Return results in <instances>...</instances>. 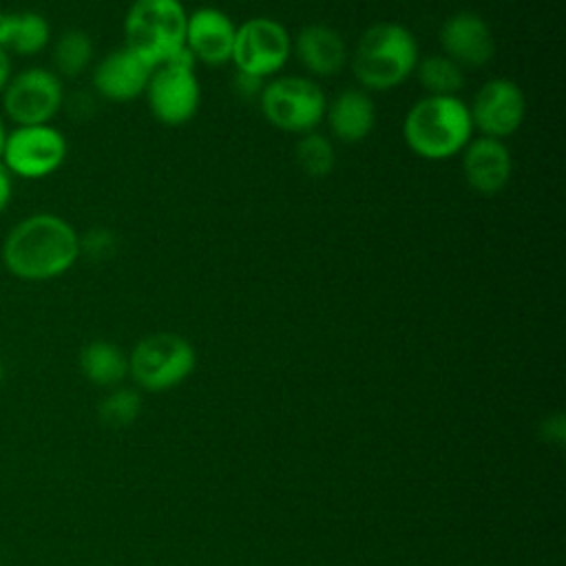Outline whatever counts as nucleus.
Returning <instances> with one entry per match:
<instances>
[{
    "instance_id": "1",
    "label": "nucleus",
    "mask_w": 566,
    "mask_h": 566,
    "mask_svg": "<svg viewBox=\"0 0 566 566\" xmlns=\"http://www.w3.org/2000/svg\"><path fill=\"white\" fill-rule=\"evenodd\" d=\"M80 259V232L55 212H31L2 237V268L18 281L46 283L64 276Z\"/></svg>"
},
{
    "instance_id": "2",
    "label": "nucleus",
    "mask_w": 566,
    "mask_h": 566,
    "mask_svg": "<svg viewBox=\"0 0 566 566\" xmlns=\"http://www.w3.org/2000/svg\"><path fill=\"white\" fill-rule=\"evenodd\" d=\"M473 124L469 106L458 97L427 95L405 115L402 137L409 150L429 161L451 159L469 144Z\"/></svg>"
},
{
    "instance_id": "3",
    "label": "nucleus",
    "mask_w": 566,
    "mask_h": 566,
    "mask_svg": "<svg viewBox=\"0 0 566 566\" xmlns=\"http://www.w3.org/2000/svg\"><path fill=\"white\" fill-rule=\"evenodd\" d=\"M418 60V42L405 24L376 22L358 38L352 71L365 91H389L413 75Z\"/></svg>"
},
{
    "instance_id": "4",
    "label": "nucleus",
    "mask_w": 566,
    "mask_h": 566,
    "mask_svg": "<svg viewBox=\"0 0 566 566\" xmlns=\"http://www.w3.org/2000/svg\"><path fill=\"white\" fill-rule=\"evenodd\" d=\"M186 22L181 0H133L124 18V46L159 66L186 46Z\"/></svg>"
},
{
    "instance_id": "5",
    "label": "nucleus",
    "mask_w": 566,
    "mask_h": 566,
    "mask_svg": "<svg viewBox=\"0 0 566 566\" xmlns=\"http://www.w3.org/2000/svg\"><path fill=\"white\" fill-rule=\"evenodd\" d=\"M62 77L49 66H27L11 73L0 93V115L11 126L53 124L64 108Z\"/></svg>"
},
{
    "instance_id": "6",
    "label": "nucleus",
    "mask_w": 566,
    "mask_h": 566,
    "mask_svg": "<svg viewBox=\"0 0 566 566\" xmlns=\"http://www.w3.org/2000/svg\"><path fill=\"white\" fill-rule=\"evenodd\" d=\"M69 155L64 133L53 124L11 126L2 144L0 166L24 181H40L55 175Z\"/></svg>"
},
{
    "instance_id": "7",
    "label": "nucleus",
    "mask_w": 566,
    "mask_h": 566,
    "mask_svg": "<svg viewBox=\"0 0 566 566\" xmlns=\"http://www.w3.org/2000/svg\"><path fill=\"white\" fill-rule=\"evenodd\" d=\"M259 104L274 128L303 135L323 122L327 99L314 80L283 75L263 84Z\"/></svg>"
},
{
    "instance_id": "8",
    "label": "nucleus",
    "mask_w": 566,
    "mask_h": 566,
    "mask_svg": "<svg viewBox=\"0 0 566 566\" xmlns=\"http://www.w3.org/2000/svg\"><path fill=\"white\" fill-rule=\"evenodd\" d=\"M197 365L192 345L170 332L142 338L128 356V374L148 391H164L184 382Z\"/></svg>"
},
{
    "instance_id": "9",
    "label": "nucleus",
    "mask_w": 566,
    "mask_h": 566,
    "mask_svg": "<svg viewBox=\"0 0 566 566\" xmlns=\"http://www.w3.org/2000/svg\"><path fill=\"white\" fill-rule=\"evenodd\" d=\"M292 55V38L287 29L272 18H250L237 24L232 60L237 71L259 80L276 75Z\"/></svg>"
},
{
    "instance_id": "10",
    "label": "nucleus",
    "mask_w": 566,
    "mask_h": 566,
    "mask_svg": "<svg viewBox=\"0 0 566 566\" xmlns=\"http://www.w3.org/2000/svg\"><path fill=\"white\" fill-rule=\"evenodd\" d=\"M144 95L153 117L166 126L190 122L201 104V86L195 69L175 64L155 66Z\"/></svg>"
},
{
    "instance_id": "11",
    "label": "nucleus",
    "mask_w": 566,
    "mask_h": 566,
    "mask_svg": "<svg viewBox=\"0 0 566 566\" xmlns=\"http://www.w3.org/2000/svg\"><path fill=\"white\" fill-rule=\"evenodd\" d=\"M473 130L493 139H506L522 126L526 117V97L517 82L493 77L484 82L469 106Z\"/></svg>"
},
{
    "instance_id": "12",
    "label": "nucleus",
    "mask_w": 566,
    "mask_h": 566,
    "mask_svg": "<svg viewBox=\"0 0 566 566\" xmlns=\"http://www.w3.org/2000/svg\"><path fill=\"white\" fill-rule=\"evenodd\" d=\"M153 69L135 51L119 46L91 66V84L95 95L108 102H133L144 95Z\"/></svg>"
},
{
    "instance_id": "13",
    "label": "nucleus",
    "mask_w": 566,
    "mask_h": 566,
    "mask_svg": "<svg viewBox=\"0 0 566 566\" xmlns=\"http://www.w3.org/2000/svg\"><path fill=\"white\" fill-rule=\"evenodd\" d=\"M442 55L453 60L460 69L486 66L495 55V35L484 18L473 11H458L449 15L438 33Z\"/></svg>"
},
{
    "instance_id": "14",
    "label": "nucleus",
    "mask_w": 566,
    "mask_h": 566,
    "mask_svg": "<svg viewBox=\"0 0 566 566\" xmlns=\"http://www.w3.org/2000/svg\"><path fill=\"white\" fill-rule=\"evenodd\" d=\"M237 24L217 7H199L186 22V49L197 62L223 66L232 60Z\"/></svg>"
},
{
    "instance_id": "15",
    "label": "nucleus",
    "mask_w": 566,
    "mask_h": 566,
    "mask_svg": "<svg viewBox=\"0 0 566 566\" xmlns=\"http://www.w3.org/2000/svg\"><path fill=\"white\" fill-rule=\"evenodd\" d=\"M462 175L471 190L480 195H497L513 175V157L502 139H469L462 148Z\"/></svg>"
},
{
    "instance_id": "16",
    "label": "nucleus",
    "mask_w": 566,
    "mask_h": 566,
    "mask_svg": "<svg viewBox=\"0 0 566 566\" xmlns=\"http://www.w3.org/2000/svg\"><path fill=\"white\" fill-rule=\"evenodd\" d=\"M292 53L316 77L336 75L347 62V44L343 35L321 22L305 24L292 40Z\"/></svg>"
},
{
    "instance_id": "17",
    "label": "nucleus",
    "mask_w": 566,
    "mask_h": 566,
    "mask_svg": "<svg viewBox=\"0 0 566 566\" xmlns=\"http://www.w3.org/2000/svg\"><path fill=\"white\" fill-rule=\"evenodd\" d=\"M329 133L345 144L369 137L376 126V104L365 88H345L325 106Z\"/></svg>"
},
{
    "instance_id": "18",
    "label": "nucleus",
    "mask_w": 566,
    "mask_h": 566,
    "mask_svg": "<svg viewBox=\"0 0 566 566\" xmlns=\"http://www.w3.org/2000/svg\"><path fill=\"white\" fill-rule=\"evenodd\" d=\"M51 44L49 20L33 9L2 11L0 9V49L9 55L33 57Z\"/></svg>"
},
{
    "instance_id": "19",
    "label": "nucleus",
    "mask_w": 566,
    "mask_h": 566,
    "mask_svg": "<svg viewBox=\"0 0 566 566\" xmlns=\"http://www.w3.org/2000/svg\"><path fill=\"white\" fill-rule=\"evenodd\" d=\"M80 369L97 387H115L128 374V358L111 340H91L80 352Z\"/></svg>"
},
{
    "instance_id": "20",
    "label": "nucleus",
    "mask_w": 566,
    "mask_h": 566,
    "mask_svg": "<svg viewBox=\"0 0 566 566\" xmlns=\"http://www.w3.org/2000/svg\"><path fill=\"white\" fill-rule=\"evenodd\" d=\"M49 46H51L53 71L62 80L80 77L93 66V55H95L93 40L82 29L62 31Z\"/></svg>"
},
{
    "instance_id": "21",
    "label": "nucleus",
    "mask_w": 566,
    "mask_h": 566,
    "mask_svg": "<svg viewBox=\"0 0 566 566\" xmlns=\"http://www.w3.org/2000/svg\"><path fill=\"white\" fill-rule=\"evenodd\" d=\"M413 75L418 84L427 91V95L436 97L458 95V91L464 84V69H460L453 60H449L442 53L420 57L413 69Z\"/></svg>"
},
{
    "instance_id": "22",
    "label": "nucleus",
    "mask_w": 566,
    "mask_h": 566,
    "mask_svg": "<svg viewBox=\"0 0 566 566\" xmlns=\"http://www.w3.org/2000/svg\"><path fill=\"white\" fill-rule=\"evenodd\" d=\"M294 159L298 168L310 177H327L336 166V148L329 137L310 130L303 133L294 146Z\"/></svg>"
},
{
    "instance_id": "23",
    "label": "nucleus",
    "mask_w": 566,
    "mask_h": 566,
    "mask_svg": "<svg viewBox=\"0 0 566 566\" xmlns=\"http://www.w3.org/2000/svg\"><path fill=\"white\" fill-rule=\"evenodd\" d=\"M139 394L133 389H115L99 402V418L111 429L128 427L139 416Z\"/></svg>"
},
{
    "instance_id": "24",
    "label": "nucleus",
    "mask_w": 566,
    "mask_h": 566,
    "mask_svg": "<svg viewBox=\"0 0 566 566\" xmlns=\"http://www.w3.org/2000/svg\"><path fill=\"white\" fill-rule=\"evenodd\" d=\"M115 252V237L104 228H93L86 234H80V256L86 254L95 261L108 259Z\"/></svg>"
},
{
    "instance_id": "25",
    "label": "nucleus",
    "mask_w": 566,
    "mask_h": 566,
    "mask_svg": "<svg viewBox=\"0 0 566 566\" xmlns=\"http://www.w3.org/2000/svg\"><path fill=\"white\" fill-rule=\"evenodd\" d=\"M234 91L241 95V97H259L261 91H263V80L254 77V75H248V73H241L237 71V77H234Z\"/></svg>"
},
{
    "instance_id": "26",
    "label": "nucleus",
    "mask_w": 566,
    "mask_h": 566,
    "mask_svg": "<svg viewBox=\"0 0 566 566\" xmlns=\"http://www.w3.org/2000/svg\"><path fill=\"white\" fill-rule=\"evenodd\" d=\"M15 190V179L0 166V217L7 212Z\"/></svg>"
},
{
    "instance_id": "27",
    "label": "nucleus",
    "mask_w": 566,
    "mask_h": 566,
    "mask_svg": "<svg viewBox=\"0 0 566 566\" xmlns=\"http://www.w3.org/2000/svg\"><path fill=\"white\" fill-rule=\"evenodd\" d=\"M11 73H13L11 55H9L4 49H0V93H2V88L7 86V82H9Z\"/></svg>"
},
{
    "instance_id": "28",
    "label": "nucleus",
    "mask_w": 566,
    "mask_h": 566,
    "mask_svg": "<svg viewBox=\"0 0 566 566\" xmlns=\"http://www.w3.org/2000/svg\"><path fill=\"white\" fill-rule=\"evenodd\" d=\"M4 137H7V122L2 119L0 115V155H2V144H4Z\"/></svg>"
},
{
    "instance_id": "29",
    "label": "nucleus",
    "mask_w": 566,
    "mask_h": 566,
    "mask_svg": "<svg viewBox=\"0 0 566 566\" xmlns=\"http://www.w3.org/2000/svg\"><path fill=\"white\" fill-rule=\"evenodd\" d=\"M4 380H7V365H4V360L0 358V387L4 385Z\"/></svg>"
}]
</instances>
